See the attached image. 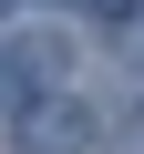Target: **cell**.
Segmentation results:
<instances>
[{
	"mask_svg": "<svg viewBox=\"0 0 144 154\" xmlns=\"http://www.w3.org/2000/svg\"><path fill=\"white\" fill-rule=\"evenodd\" d=\"M21 144H31V154H83V144H93V113H83V103H31V113H21Z\"/></svg>",
	"mask_w": 144,
	"mask_h": 154,
	"instance_id": "obj_1",
	"label": "cell"
},
{
	"mask_svg": "<svg viewBox=\"0 0 144 154\" xmlns=\"http://www.w3.org/2000/svg\"><path fill=\"white\" fill-rule=\"evenodd\" d=\"M0 82H11V93H31V82H62V41H52V31H41V41H11Z\"/></svg>",
	"mask_w": 144,
	"mask_h": 154,
	"instance_id": "obj_2",
	"label": "cell"
},
{
	"mask_svg": "<svg viewBox=\"0 0 144 154\" xmlns=\"http://www.w3.org/2000/svg\"><path fill=\"white\" fill-rule=\"evenodd\" d=\"M93 11H134V0H93Z\"/></svg>",
	"mask_w": 144,
	"mask_h": 154,
	"instance_id": "obj_3",
	"label": "cell"
},
{
	"mask_svg": "<svg viewBox=\"0 0 144 154\" xmlns=\"http://www.w3.org/2000/svg\"><path fill=\"white\" fill-rule=\"evenodd\" d=\"M0 11H11V0H0Z\"/></svg>",
	"mask_w": 144,
	"mask_h": 154,
	"instance_id": "obj_4",
	"label": "cell"
}]
</instances>
